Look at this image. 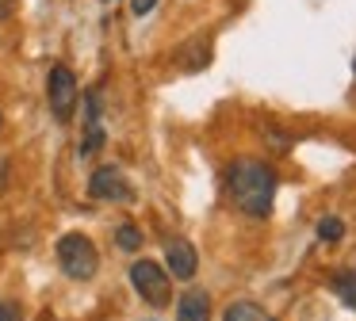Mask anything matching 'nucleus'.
<instances>
[{"mask_svg":"<svg viewBox=\"0 0 356 321\" xmlns=\"http://www.w3.org/2000/svg\"><path fill=\"white\" fill-rule=\"evenodd\" d=\"M131 283L149 306H169V272L161 264H154V260H134Z\"/></svg>","mask_w":356,"mask_h":321,"instance_id":"obj_4","label":"nucleus"},{"mask_svg":"<svg viewBox=\"0 0 356 321\" xmlns=\"http://www.w3.org/2000/svg\"><path fill=\"white\" fill-rule=\"evenodd\" d=\"M192 50H195V54H180V58H177L180 69H188V73H200L203 65H211V42H207V38H195Z\"/></svg>","mask_w":356,"mask_h":321,"instance_id":"obj_10","label":"nucleus"},{"mask_svg":"<svg viewBox=\"0 0 356 321\" xmlns=\"http://www.w3.org/2000/svg\"><path fill=\"white\" fill-rule=\"evenodd\" d=\"M333 295H337L348 310H356V272H341L337 279H333Z\"/></svg>","mask_w":356,"mask_h":321,"instance_id":"obj_11","label":"nucleus"},{"mask_svg":"<svg viewBox=\"0 0 356 321\" xmlns=\"http://www.w3.org/2000/svg\"><path fill=\"white\" fill-rule=\"evenodd\" d=\"M154 4H157V0H131V12L134 15H146V12H154Z\"/></svg>","mask_w":356,"mask_h":321,"instance_id":"obj_15","label":"nucleus"},{"mask_svg":"<svg viewBox=\"0 0 356 321\" xmlns=\"http://www.w3.org/2000/svg\"><path fill=\"white\" fill-rule=\"evenodd\" d=\"M341 233H345V222L341 218H322L318 222V241L333 245V241H341Z\"/></svg>","mask_w":356,"mask_h":321,"instance_id":"obj_12","label":"nucleus"},{"mask_svg":"<svg viewBox=\"0 0 356 321\" xmlns=\"http://www.w3.org/2000/svg\"><path fill=\"white\" fill-rule=\"evenodd\" d=\"M47 99H50V111H54L58 122H70L73 111H77V99H81V88H77V76H73L70 65H54L47 76Z\"/></svg>","mask_w":356,"mask_h":321,"instance_id":"obj_3","label":"nucleus"},{"mask_svg":"<svg viewBox=\"0 0 356 321\" xmlns=\"http://www.w3.org/2000/svg\"><path fill=\"white\" fill-rule=\"evenodd\" d=\"M4 180H8V160H0V188H4Z\"/></svg>","mask_w":356,"mask_h":321,"instance_id":"obj_16","label":"nucleus"},{"mask_svg":"<svg viewBox=\"0 0 356 321\" xmlns=\"http://www.w3.org/2000/svg\"><path fill=\"white\" fill-rule=\"evenodd\" d=\"M226 191H230L234 206L253 218H264L276 199V172L264 160H234L226 168Z\"/></svg>","mask_w":356,"mask_h":321,"instance_id":"obj_1","label":"nucleus"},{"mask_svg":"<svg viewBox=\"0 0 356 321\" xmlns=\"http://www.w3.org/2000/svg\"><path fill=\"white\" fill-rule=\"evenodd\" d=\"M222 321H276L268 310H261L257 302H230L222 313Z\"/></svg>","mask_w":356,"mask_h":321,"instance_id":"obj_9","label":"nucleus"},{"mask_svg":"<svg viewBox=\"0 0 356 321\" xmlns=\"http://www.w3.org/2000/svg\"><path fill=\"white\" fill-rule=\"evenodd\" d=\"M0 321H19V310L12 302H4V298H0Z\"/></svg>","mask_w":356,"mask_h":321,"instance_id":"obj_14","label":"nucleus"},{"mask_svg":"<svg viewBox=\"0 0 356 321\" xmlns=\"http://www.w3.org/2000/svg\"><path fill=\"white\" fill-rule=\"evenodd\" d=\"M85 145H81V157H92L104 145V126H100V96L85 92Z\"/></svg>","mask_w":356,"mask_h":321,"instance_id":"obj_7","label":"nucleus"},{"mask_svg":"<svg viewBox=\"0 0 356 321\" xmlns=\"http://www.w3.org/2000/svg\"><path fill=\"white\" fill-rule=\"evenodd\" d=\"M88 195L100 199V203H131L134 188L127 183V176L119 172L115 165H104V168H96L92 180H88Z\"/></svg>","mask_w":356,"mask_h":321,"instance_id":"obj_5","label":"nucleus"},{"mask_svg":"<svg viewBox=\"0 0 356 321\" xmlns=\"http://www.w3.org/2000/svg\"><path fill=\"white\" fill-rule=\"evenodd\" d=\"M58 264H62V272L70 275V279H92L96 268H100V252H96V245L88 241L85 233H65L62 241H58Z\"/></svg>","mask_w":356,"mask_h":321,"instance_id":"obj_2","label":"nucleus"},{"mask_svg":"<svg viewBox=\"0 0 356 321\" xmlns=\"http://www.w3.org/2000/svg\"><path fill=\"white\" fill-rule=\"evenodd\" d=\"M353 69H356V61H353Z\"/></svg>","mask_w":356,"mask_h":321,"instance_id":"obj_17","label":"nucleus"},{"mask_svg":"<svg viewBox=\"0 0 356 321\" xmlns=\"http://www.w3.org/2000/svg\"><path fill=\"white\" fill-rule=\"evenodd\" d=\"M165 264H169L172 279H192L195 268H200V256H195V249L184 237H172V241L165 245Z\"/></svg>","mask_w":356,"mask_h":321,"instance_id":"obj_6","label":"nucleus"},{"mask_svg":"<svg viewBox=\"0 0 356 321\" xmlns=\"http://www.w3.org/2000/svg\"><path fill=\"white\" fill-rule=\"evenodd\" d=\"M177 321H211V295L207 290H184L177 302Z\"/></svg>","mask_w":356,"mask_h":321,"instance_id":"obj_8","label":"nucleus"},{"mask_svg":"<svg viewBox=\"0 0 356 321\" xmlns=\"http://www.w3.org/2000/svg\"><path fill=\"white\" fill-rule=\"evenodd\" d=\"M115 241H119V249L134 252V249L142 245V233H138V226H131V222H123V226H119V233H115Z\"/></svg>","mask_w":356,"mask_h":321,"instance_id":"obj_13","label":"nucleus"}]
</instances>
